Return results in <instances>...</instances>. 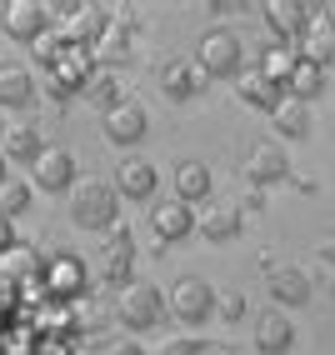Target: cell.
<instances>
[{
  "instance_id": "6da1fadb",
  "label": "cell",
  "mask_w": 335,
  "mask_h": 355,
  "mask_svg": "<svg viewBox=\"0 0 335 355\" xmlns=\"http://www.w3.org/2000/svg\"><path fill=\"white\" fill-rule=\"evenodd\" d=\"M70 225L110 235L121 225V196H115V185H101V180L76 185V191H70Z\"/></svg>"
},
{
  "instance_id": "7a4b0ae2",
  "label": "cell",
  "mask_w": 335,
  "mask_h": 355,
  "mask_svg": "<svg viewBox=\"0 0 335 355\" xmlns=\"http://www.w3.org/2000/svg\"><path fill=\"white\" fill-rule=\"evenodd\" d=\"M215 305H221V300H215V286L200 280V275H180L171 286V315L180 325H205L215 315Z\"/></svg>"
},
{
  "instance_id": "3957f363",
  "label": "cell",
  "mask_w": 335,
  "mask_h": 355,
  "mask_svg": "<svg viewBox=\"0 0 335 355\" xmlns=\"http://www.w3.org/2000/svg\"><path fill=\"white\" fill-rule=\"evenodd\" d=\"M165 291H155V286H126L121 291V300H115V315H121V325L126 330H155L160 320H165Z\"/></svg>"
},
{
  "instance_id": "277c9868",
  "label": "cell",
  "mask_w": 335,
  "mask_h": 355,
  "mask_svg": "<svg viewBox=\"0 0 335 355\" xmlns=\"http://www.w3.org/2000/svg\"><path fill=\"white\" fill-rule=\"evenodd\" d=\"M196 65L205 70L210 80H230V76H241V65H246V45L235 40L230 31H210L200 40V51H196Z\"/></svg>"
},
{
  "instance_id": "5b68a950",
  "label": "cell",
  "mask_w": 335,
  "mask_h": 355,
  "mask_svg": "<svg viewBox=\"0 0 335 355\" xmlns=\"http://www.w3.org/2000/svg\"><path fill=\"white\" fill-rule=\"evenodd\" d=\"M151 230H155L160 245H175V241H185V235L200 230V216H196L185 200H155V210H151Z\"/></svg>"
},
{
  "instance_id": "8992f818",
  "label": "cell",
  "mask_w": 335,
  "mask_h": 355,
  "mask_svg": "<svg viewBox=\"0 0 335 355\" xmlns=\"http://www.w3.org/2000/svg\"><path fill=\"white\" fill-rule=\"evenodd\" d=\"M295 55L310 60V65H335V15L316 10V15L305 20V31L295 40Z\"/></svg>"
},
{
  "instance_id": "52a82bcc",
  "label": "cell",
  "mask_w": 335,
  "mask_h": 355,
  "mask_svg": "<svg viewBox=\"0 0 335 355\" xmlns=\"http://www.w3.org/2000/svg\"><path fill=\"white\" fill-rule=\"evenodd\" d=\"M45 26H51V10H45L40 0H6V35L26 40V45H40Z\"/></svg>"
},
{
  "instance_id": "ba28073f",
  "label": "cell",
  "mask_w": 335,
  "mask_h": 355,
  "mask_svg": "<svg viewBox=\"0 0 335 355\" xmlns=\"http://www.w3.org/2000/svg\"><path fill=\"white\" fill-rule=\"evenodd\" d=\"M31 175H35V191L45 196H60V191H76V155L70 150H45L35 165H31Z\"/></svg>"
},
{
  "instance_id": "9c48e42d",
  "label": "cell",
  "mask_w": 335,
  "mask_h": 355,
  "mask_svg": "<svg viewBox=\"0 0 335 355\" xmlns=\"http://www.w3.org/2000/svg\"><path fill=\"white\" fill-rule=\"evenodd\" d=\"M146 125H151L146 105L126 101V105H115V110L105 115V140H110V146H121V150H130V146H140V140H146Z\"/></svg>"
},
{
  "instance_id": "30bf717a",
  "label": "cell",
  "mask_w": 335,
  "mask_h": 355,
  "mask_svg": "<svg viewBox=\"0 0 335 355\" xmlns=\"http://www.w3.org/2000/svg\"><path fill=\"white\" fill-rule=\"evenodd\" d=\"M246 175H250L255 185H280L285 175H291L285 146H275V140H260V146L250 150V160H246Z\"/></svg>"
},
{
  "instance_id": "8fae6325",
  "label": "cell",
  "mask_w": 335,
  "mask_h": 355,
  "mask_svg": "<svg viewBox=\"0 0 335 355\" xmlns=\"http://www.w3.org/2000/svg\"><path fill=\"white\" fill-rule=\"evenodd\" d=\"M295 345V325L285 320V311H266L255 320V350L260 355H291Z\"/></svg>"
},
{
  "instance_id": "7c38bea8",
  "label": "cell",
  "mask_w": 335,
  "mask_h": 355,
  "mask_svg": "<svg viewBox=\"0 0 335 355\" xmlns=\"http://www.w3.org/2000/svg\"><path fill=\"white\" fill-rule=\"evenodd\" d=\"M155 185H160V175H155L151 160H126L115 171V196H126V200H151Z\"/></svg>"
},
{
  "instance_id": "4fadbf2b",
  "label": "cell",
  "mask_w": 335,
  "mask_h": 355,
  "mask_svg": "<svg viewBox=\"0 0 335 355\" xmlns=\"http://www.w3.org/2000/svg\"><path fill=\"white\" fill-rule=\"evenodd\" d=\"M210 76L196 65V60H175V65H165L160 70V90L171 101H190V96H200V85H205Z\"/></svg>"
},
{
  "instance_id": "5bb4252c",
  "label": "cell",
  "mask_w": 335,
  "mask_h": 355,
  "mask_svg": "<svg viewBox=\"0 0 335 355\" xmlns=\"http://www.w3.org/2000/svg\"><path fill=\"white\" fill-rule=\"evenodd\" d=\"M200 230H205V241L225 245V241H235V235L246 230V216L235 205H205L200 210Z\"/></svg>"
},
{
  "instance_id": "9a60e30c",
  "label": "cell",
  "mask_w": 335,
  "mask_h": 355,
  "mask_svg": "<svg viewBox=\"0 0 335 355\" xmlns=\"http://www.w3.org/2000/svg\"><path fill=\"white\" fill-rule=\"evenodd\" d=\"M130 260H135V241H130V230L115 225L110 230V250H105V280L110 286H130Z\"/></svg>"
},
{
  "instance_id": "2e32d148",
  "label": "cell",
  "mask_w": 335,
  "mask_h": 355,
  "mask_svg": "<svg viewBox=\"0 0 335 355\" xmlns=\"http://www.w3.org/2000/svg\"><path fill=\"white\" fill-rule=\"evenodd\" d=\"M310 15H316V6H300V0H275V6H266V26H270L275 35H295V40H300V31H305Z\"/></svg>"
},
{
  "instance_id": "e0dca14e",
  "label": "cell",
  "mask_w": 335,
  "mask_h": 355,
  "mask_svg": "<svg viewBox=\"0 0 335 355\" xmlns=\"http://www.w3.org/2000/svg\"><path fill=\"white\" fill-rule=\"evenodd\" d=\"M241 101L250 105V110H266V115H275L280 110V101H285V85H275V80H266L260 70H250V76L241 80Z\"/></svg>"
},
{
  "instance_id": "ac0fdd59",
  "label": "cell",
  "mask_w": 335,
  "mask_h": 355,
  "mask_svg": "<svg viewBox=\"0 0 335 355\" xmlns=\"http://www.w3.org/2000/svg\"><path fill=\"white\" fill-rule=\"evenodd\" d=\"M31 96H35L31 70H20V65H0V110H20V105H31Z\"/></svg>"
},
{
  "instance_id": "d6986e66",
  "label": "cell",
  "mask_w": 335,
  "mask_h": 355,
  "mask_svg": "<svg viewBox=\"0 0 335 355\" xmlns=\"http://www.w3.org/2000/svg\"><path fill=\"white\" fill-rule=\"evenodd\" d=\"M270 295L291 311V305H305L310 300V280H305V270H295V266H280V270H270Z\"/></svg>"
},
{
  "instance_id": "ffe728a7",
  "label": "cell",
  "mask_w": 335,
  "mask_h": 355,
  "mask_svg": "<svg viewBox=\"0 0 335 355\" xmlns=\"http://www.w3.org/2000/svg\"><path fill=\"white\" fill-rule=\"evenodd\" d=\"M45 150H51V146H45V135H40L35 125H10V130H6V160H26V165H35Z\"/></svg>"
},
{
  "instance_id": "44dd1931",
  "label": "cell",
  "mask_w": 335,
  "mask_h": 355,
  "mask_svg": "<svg viewBox=\"0 0 335 355\" xmlns=\"http://www.w3.org/2000/svg\"><path fill=\"white\" fill-rule=\"evenodd\" d=\"M175 200H185V205L210 200V171H205L200 160H185L180 171H175Z\"/></svg>"
},
{
  "instance_id": "7402d4cb",
  "label": "cell",
  "mask_w": 335,
  "mask_h": 355,
  "mask_svg": "<svg viewBox=\"0 0 335 355\" xmlns=\"http://www.w3.org/2000/svg\"><path fill=\"white\" fill-rule=\"evenodd\" d=\"M80 96H85V105H95V110H105V115H110L115 105H126V90H121V80H115L110 70H101V76H90Z\"/></svg>"
},
{
  "instance_id": "603a6c76",
  "label": "cell",
  "mask_w": 335,
  "mask_h": 355,
  "mask_svg": "<svg viewBox=\"0 0 335 355\" xmlns=\"http://www.w3.org/2000/svg\"><path fill=\"white\" fill-rule=\"evenodd\" d=\"M320 90H325V65H310V60H300L295 76L285 80V96H291V101H305V105L316 101Z\"/></svg>"
},
{
  "instance_id": "cb8c5ba5",
  "label": "cell",
  "mask_w": 335,
  "mask_h": 355,
  "mask_svg": "<svg viewBox=\"0 0 335 355\" xmlns=\"http://www.w3.org/2000/svg\"><path fill=\"white\" fill-rule=\"evenodd\" d=\"M270 121H275V130H280V135H291V140H295V135H310V105L285 96V101H280V110L270 115Z\"/></svg>"
},
{
  "instance_id": "d4e9b609",
  "label": "cell",
  "mask_w": 335,
  "mask_h": 355,
  "mask_svg": "<svg viewBox=\"0 0 335 355\" xmlns=\"http://www.w3.org/2000/svg\"><path fill=\"white\" fill-rule=\"evenodd\" d=\"M295 65H300V55L291 51V45H270V51H266V60H260V76H266V80H275V85H285V80L295 76Z\"/></svg>"
},
{
  "instance_id": "484cf974",
  "label": "cell",
  "mask_w": 335,
  "mask_h": 355,
  "mask_svg": "<svg viewBox=\"0 0 335 355\" xmlns=\"http://www.w3.org/2000/svg\"><path fill=\"white\" fill-rule=\"evenodd\" d=\"M31 196H35V185L31 180H20V175H10L6 185H0V216H26V205H31Z\"/></svg>"
},
{
  "instance_id": "4316f807",
  "label": "cell",
  "mask_w": 335,
  "mask_h": 355,
  "mask_svg": "<svg viewBox=\"0 0 335 355\" xmlns=\"http://www.w3.org/2000/svg\"><path fill=\"white\" fill-rule=\"evenodd\" d=\"M95 51H101L105 60H121V55L130 51V31L121 26V20H115V26H110V31H105L101 40H95Z\"/></svg>"
},
{
  "instance_id": "83f0119b",
  "label": "cell",
  "mask_w": 335,
  "mask_h": 355,
  "mask_svg": "<svg viewBox=\"0 0 335 355\" xmlns=\"http://www.w3.org/2000/svg\"><path fill=\"white\" fill-rule=\"evenodd\" d=\"M0 270H10V275H35V270H40V260H35V250L15 245L10 255H0Z\"/></svg>"
},
{
  "instance_id": "f1b7e54d",
  "label": "cell",
  "mask_w": 335,
  "mask_h": 355,
  "mask_svg": "<svg viewBox=\"0 0 335 355\" xmlns=\"http://www.w3.org/2000/svg\"><path fill=\"white\" fill-rule=\"evenodd\" d=\"M215 311H221L225 320H241V315H246V300H241V295H225L221 305H215Z\"/></svg>"
},
{
  "instance_id": "f546056e",
  "label": "cell",
  "mask_w": 335,
  "mask_h": 355,
  "mask_svg": "<svg viewBox=\"0 0 335 355\" xmlns=\"http://www.w3.org/2000/svg\"><path fill=\"white\" fill-rule=\"evenodd\" d=\"M200 350H205L200 340H171V345H165L160 355H200Z\"/></svg>"
},
{
  "instance_id": "4dcf8cb0",
  "label": "cell",
  "mask_w": 335,
  "mask_h": 355,
  "mask_svg": "<svg viewBox=\"0 0 335 355\" xmlns=\"http://www.w3.org/2000/svg\"><path fill=\"white\" fill-rule=\"evenodd\" d=\"M10 250H15V225L0 216V255H10Z\"/></svg>"
},
{
  "instance_id": "1f68e13d",
  "label": "cell",
  "mask_w": 335,
  "mask_h": 355,
  "mask_svg": "<svg viewBox=\"0 0 335 355\" xmlns=\"http://www.w3.org/2000/svg\"><path fill=\"white\" fill-rule=\"evenodd\" d=\"M105 355H146V350H140V340H121V345H110Z\"/></svg>"
},
{
  "instance_id": "d6a6232c",
  "label": "cell",
  "mask_w": 335,
  "mask_h": 355,
  "mask_svg": "<svg viewBox=\"0 0 335 355\" xmlns=\"http://www.w3.org/2000/svg\"><path fill=\"white\" fill-rule=\"evenodd\" d=\"M320 255H325L330 266H335V241H325V245H320Z\"/></svg>"
},
{
  "instance_id": "836d02e7",
  "label": "cell",
  "mask_w": 335,
  "mask_h": 355,
  "mask_svg": "<svg viewBox=\"0 0 335 355\" xmlns=\"http://www.w3.org/2000/svg\"><path fill=\"white\" fill-rule=\"evenodd\" d=\"M6 180H10V175H6V150H0V185H6Z\"/></svg>"
},
{
  "instance_id": "e575fe53",
  "label": "cell",
  "mask_w": 335,
  "mask_h": 355,
  "mask_svg": "<svg viewBox=\"0 0 335 355\" xmlns=\"http://www.w3.org/2000/svg\"><path fill=\"white\" fill-rule=\"evenodd\" d=\"M200 355H221V350H215V345H205V350H200Z\"/></svg>"
},
{
  "instance_id": "d590c367",
  "label": "cell",
  "mask_w": 335,
  "mask_h": 355,
  "mask_svg": "<svg viewBox=\"0 0 335 355\" xmlns=\"http://www.w3.org/2000/svg\"><path fill=\"white\" fill-rule=\"evenodd\" d=\"M0 135H6V110H0Z\"/></svg>"
},
{
  "instance_id": "8d00e7d4",
  "label": "cell",
  "mask_w": 335,
  "mask_h": 355,
  "mask_svg": "<svg viewBox=\"0 0 335 355\" xmlns=\"http://www.w3.org/2000/svg\"><path fill=\"white\" fill-rule=\"evenodd\" d=\"M0 31H6V6H0Z\"/></svg>"
}]
</instances>
